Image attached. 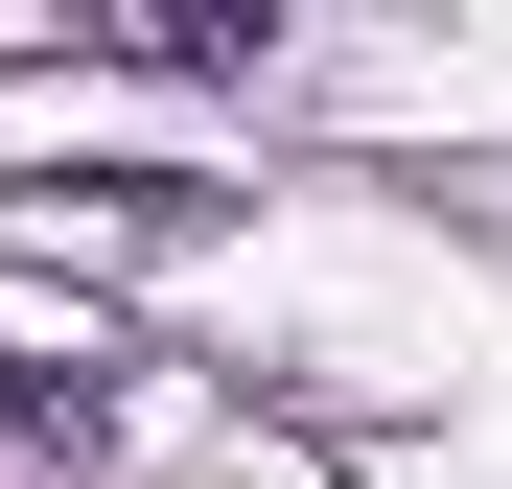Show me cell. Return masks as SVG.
Masks as SVG:
<instances>
[{"mask_svg": "<svg viewBox=\"0 0 512 489\" xmlns=\"http://www.w3.org/2000/svg\"><path fill=\"white\" fill-rule=\"evenodd\" d=\"M0 466H117V373L47 350V326H0Z\"/></svg>", "mask_w": 512, "mask_h": 489, "instance_id": "cell-1", "label": "cell"}]
</instances>
